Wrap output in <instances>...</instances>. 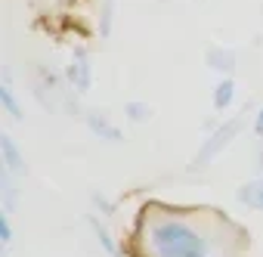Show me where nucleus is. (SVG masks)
I'll use <instances>...</instances> for the list:
<instances>
[{"instance_id": "1", "label": "nucleus", "mask_w": 263, "mask_h": 257, "mask_svg": "<svg viewBox=\"0 0 263 257\" xmlns=\"http://www.w3.org/2000/svg\"><path fill=\"white\" fill-rule=\"evenodd\" d=\"M146 257H211V242L183 217H146Z\"/></svg>"}, {"instance_id": "2", "label": "nucleus", "mask_w": 263, "mask_h": 257, "mask_svg": "<svg viewBox=\"0 0 263 257\" xmlns=\"http://www.w3.org/2000/svg\"><path fill=\"white\" fill-rule=\"evenodd\" d=\"M245 127H248V108H241L238 115H232V118H226L220 127H217V131H211V137L201 143V149L192 155V161H189V171H204L241 131H245Z\"/></svg>"}, {"instance_id": "3", "label": "nucleus", "mask_w": 263, "mask_h": 257, "mask_svg": "<svg viewBox=\"0 0 263 257\" xmlns=\"http://www.w3.org/2000/svg\"><path fill=\"white\" fill-rule=\"evenodd\" d=\"M65 81L78 90V93H90L93 90V65H90V53L84 47H78L65 65Z\"/></svg>"}, {"instance_id": "4", "label": "nucleus", "mask_w": 263, "mask_h": 257, "mask_svg": "<svg viewBox=\"0 0 263 257\" xmlns=\"http://www.w3.org/2000/svg\"><path fill=\"white\" fill-rule=\"evenodd\" d=\"M84 121H87V127H90V134H93V137H99V140H105V143H111V146H121V143H124L121 127L111 124L108 112L90 108V112H84Z\"/></svg>"}, {"instance_id": "5", "label": "nucleus", "mask_w": 263, "mask_h": 257, "mask_svg": "<svg viewBox=\"0 0 263 257\" xmlns=\"http://www.w3.org/2000/svg\"><path fill=\"white\" fill-rule=\"evenodd\" d=\"M0 155H4V168H7L13 177H25V171H28L25 155H22V149L16 146V140H13L7 131H0Z\"/></svg>"}, {"instance_id": "6", "label": "nucleus", "mask_w": 263, "mask_h": 257, "mask_svg": "<svg viewBox=\"0 0 263 257\" xmlns=\"http://www.w3.org/2000/svg\"><path fill=\"white\" fill-rule=\"evenodd\" d=\"M204 62L211 71H217L220 78H229L235 71V50L232 47H208Z\"/></svg>"}, {"instance_id": "7", "label": "nucleus", "mask_w": 263, "mask_h": 257, "mask_svg": "<svg viewBox=\"0 0 263 257\" xmlns=\"http://www.w3.org/2000/svg\"><path fill=\"white\" fill-rule=\"evenodd\" d=\"M235 201L245 205V208H251V211H263V177L257 174L254 180L241 183L235 189Z\"/></svg>"}, {"instance_id": "8", "label": "nucleus", "mask_w": 263, "mask_h": 257, "mask_svg": "<svg viewBox=\"0 0 263 257\" xmlns=\"http://www.w3.org/2000/svg\"><path fill=\"white\" fill-rule=\"evenodd\" d=\"M232 99H235V84H232V75H229V78H220V84L214 87V96H211L214 112H226L232 105Z\"/></svg>"}, {"instance_id": "9", "label": "nucleus", "mask_w": 263, "mask_h": 257, "mask_svg": "<svg viewBox=\"0 0 263 257\" xmlns=\"http://www.w3.org/2000/svg\"><path fill=\"white\" fill-rule=\"evenodd\" d=\"M0 105L7 108V115L13 118V121H22L25 115H22V108H19V102H16V96H13V87H10V71L4 68V81H0Z\"/></svg>"}, {"instance_id": "10", "label": "nucleus", "mask_w": 263, "mask_h": 257, "mask_svg": "<svg viewBox=\"0 0 263 257\" xmlns=\"http://www.w3.org/2000/svg\"><path fill=\"white\" fill-rule=\"evenodd\" d=\"M124 118H127L130 124H149V121L155 118V108H152L149 102H143V99H130V102L124 105Z\"/></svg>"}, {"instance_id": "11", "label": "nucleus", "mask_w": 263, "mask_h": 257, "mask_svg": "<svg viewBox=\"0 0 263 257\" xmlns=\"http://www.w3.org/2000/svg\"><path fill=\"white\" fill-rule=\"evenodd\" d=\"M16 177L4 168L0 171V195H4V208L7 211H16V205H19V189H16V183H13Z\"/></svg>"}, {"instance_id": "12", "label": "nucleus", "mask_w": 263, "mask_h": 257, "mask_svg": "<svg viewBox=\"0 0 263 257\" xmlns=\"http://www.w3.org/2000/svg\"><path fill=\"white\" fill-rule=\"evenodd\" d=\"M87 223H90V229H93V235L99 238V245H102V248H105V251H108L111 257H121V248L115 245V238L108 235V229H105V226H102V223H99V220H96L93 214H87Z\"/></svg>"}, {"instance_id": "13", "label": "nucleus", "mask_w": 263, "mask_h": 257, "mask_svg": "<svg viewBox=\"0 0 263 257\" xmlns=\"http://www.w3.org/2000/svg\"><path fill=\"white\" fill-rule=\"evenodd\" d=\"M111 13H115V0H102V13H99V34H111Z\"/></svg>"}, {"instance_id": "14", "label": "nucleus", "mask_w": 263, "mask_h": 257, "mask_svg": "<svg viewBox=\"0 0 263 257\" xmlns=\"http://www.w3.org/2000/svg\"><path fill=\"white\" fill-rule=\"evenodd\" d=\"M0 245H4V251L13 245V226H10V211L0 214Z\"/></svg>"}, {"instance_id": "15", "label": "nucleus", "mask_w": 263, "mask_h": 257, "mask_svg": "<svg viewBox=\"0 0 263 257\" xmlns=\"http://www.w3.org/2000/svg\"><path fill=\"white\" fill-rule=\"evenodd\" d=\"M90 201H93V205H96L102 214H115V205H111V201H108L102 192H90Z\"/></svg>"}, {"instance_id": "16", "label": "nucleus", "mask_w": 263, "mask_h": 257, "mask_svg": "<svg viewBox=\"0 0 263 257\" xmlns=\"http://www.w3.org/2000/svg\"><path fill=\"white\" fill-rule=\"evenodd\" d=\"M254 134H257V137H263V108L254 115Z\"/></svg>"}, {"instance_id": "17", "label": "nucleus", "mask_w": 263, "mask_h": 257, "mask_svg": "<svg viewBox=\"0 0 263 257\" xmlns=\"http://www.w3.org/2000/svg\"><path fill=\"white\" fill-rule=\"evenodd\" d=\"M254 168H257V174L263 177V143H260V149H257V164H254Z\"/></svg>"}]
</instances>
